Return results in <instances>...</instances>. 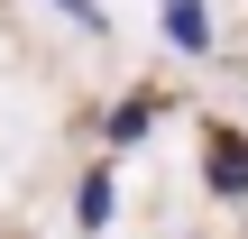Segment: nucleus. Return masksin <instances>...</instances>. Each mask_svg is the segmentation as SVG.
Returning a JSON list of instances; mask_svg holds the SVG:
<instances>
[{
  "mask_svg": "<svg viewBox=\"0 0 248 239\" xmlns=\"http://www.w3.org/2000/svg\"><path fill=\"white\" fill-rule=\"evenodd\" d=\"M156 46H166V55H184V64L221 55V28H212V0H156Z\"/></svg>",
  "mask_w": 248,
  "mask_h": 239,
  "instance_id": "f257e3e1",
  "label": "nucleus"
},
{
  "mask_svg": "<svg viewBox=\"0 0 248 239\" xmlns=\"http://www.w3.org/2000/svg\"><path fill=\"white\" fill-rule=\"evenodd\" d=\"M110 221H120V175H110V157H101V166H83V184H74V230L101 239Z\"/></svg>",
  "mask_w": 248,
  "mask_h": 239,
  "instance_id": "f03ea898",
  "label": "nucleus"
},
{
  "mask_svg": "<svg viewBox=\"0 0 248 239\" xmlns=\"http://www.w3.org/2000/svg\"><path fill=\"white\" fill-rule=\"evenodd\" d=\"M202 166H212V193L221 203H248V138H212Z\"/></svg>",
  "mask_w": 248,
  "mask_h": 239,
  "instance_id": "7ed1b4c3",
  "label": "nucleus"
},
{
  "mask_svg": "<svg viewBox=\"0 0 248 239\" xmlns=\"http://www.w3.org/2000/svg\"><path fill=\"white\" fill-rule=\"evenodd\" d=\"M147 129H156V101H120L110 111V147H138Z\"/></svg>",
  "mask_w": 248,
  "mask_h": 239,
  "instance_id": "20e7f679",
  "label": "nucleus"
},
{
  "mask_svg": "<svg viewBox=\"0 0 248 239\" xmlns=\"http://www.w3.org/2000/svg\"><path fill=\"white\" fill-rule=\"evenodd\" d=\"M46 9H55L64 28H83V37H110V9H101V0H46Z\"/></svg>",
  "mask_w": 248,
  "mask_h": 239,
  "instance_id": "39448f33",
  "label": "nucleus"
}]
</instances>
